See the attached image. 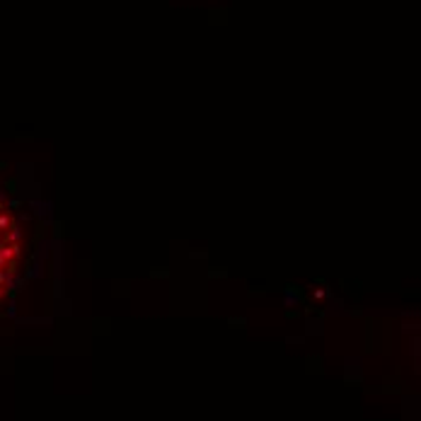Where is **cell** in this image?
I'll list each match as a JSON object with an SVG mask.
<instances>
[{
    "label": "cell",
    "mask_w": 421,
    "mask_h": 421,
    "mask_svg": "<svg viewBox=\"0 0 421 421\" xmlns=\"http://www.w3.org/2000/svg\"><path fill=\"white\" fill-rule=\"evenodd\" d=\"M24 228L17 209L0 191V303L15 291L24 264Z\"/></svg>",
    "instance_id": "cell-1"
}]
</instances>
